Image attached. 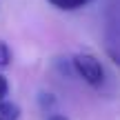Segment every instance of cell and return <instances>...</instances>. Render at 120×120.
<instances>
[{
    "instance_id": "7a4b0ae2",
    "label": "cell",
    "mask_w": 120,
    "mask_h": 120,
    "mask_svg": "<svg viewBox=\"0 0 120 120\" xmlns=\"http://www.w3.org/2000/svg\"><path fill=\"white\" fill-rule=\"evenodd\" d=\"M51 7H56L58 11H78V9L87 7L91 0H47Z\"/></svg>"
},
{
    "instance_id": "3957f363",
    "label": "cell",
    "mask_w": 120,
    "mask_h": 120,
    "mask_svg": "<svg viewBox=\"0 0 120 120\" xmlns=\"http://www.w3.org/2000/svg\"><path fill=\"white\" fill-rule=\"evenodd\" d=\"M20 118V107L11 100H0V120H18Z\"/></svg>"
},
{
    "instance_id": "277c9868",
    "label": "cell",
    "mask_w": 120,
    "mask_h": 120,
    "mask_svg": "<svg viewBox=\"0 0 120 120\" xmlns=\"http://www.w3.org/2000/svg\"><path fill=\"white\" fill-rule=\"evenodd\" d=\"M9 62H11V51H9L7 42H4V40H0V69L9 67Z\"/></svg>"
},
{
    "instance_id": "8992f818",
    "label": "cell",
    "mask_w": 120,
    "mask_h": 120,
    "mask_svg": "<svg viewBox=\"0 0 120 120\" xmlns=\"http://www.w3.org/2000/svg\"><path fill=\"white\" fill-rule=\"evenodd\" d=\"M47 120H69L67 116H62V113H53V116H49Z\"/></svg>"
},
{
    "instance_id": "6da1fadb",
    "label": "cell",
    "mask_w": 120,
    "mask_h": 120,
    "mask_svg": "<svg viewBox=\"0 0 120 120\" xmlns=\"http://www.w3.org/2000/svg\"><path fill=\"white\" fill-rule=\"evenodd\" d=\"M71 71L76 73L78 78H82L87 85L96 87V89L102 87V82H105L102 62L98 60V56H94V53H89V51L76 53V56L71 58Z\"/></svg>"
},
{
    "instance_id": "5b68a950",
    "label": "cell",
    "mask_w": 120,
    "mask_h": 120,
    "mask_svg": "<svg viewBox=\"0 0 120 120\" xmlns=\"http://www.w3.org/2000/svg\"><path fill=\"white\" fill-rule=\"evenodd\" d=\"M7 96H9V82H7V78L0 73V100H7Z\"/></svg>"
}]
</instances>
